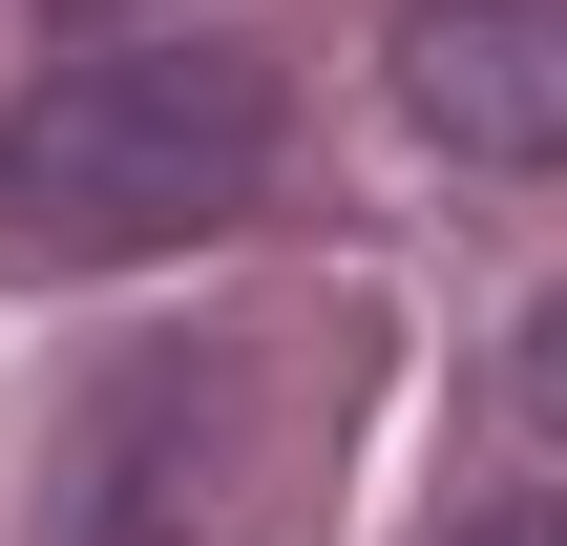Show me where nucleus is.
<instances>
[{
    "label": "nucleus",
    "instance_id": "f03ea898",
    "mask_svg": "<svg viewBox=\"0 0 567 546\" xmlns=\"http://www.w3.org/2000/svg\"><path fill=\"white\" fill-rule=\"evenodd\" d=\"M274 526H295V400L252 337H147L63 421L42 546H274Z\"/></svg>",
    "mask_w": 567,
    "mask_h": 546
},
{
    "label": "nucleus",
    "instance_id": "f257e3e1",
    "mask_svg": "<svg viewBox=\"0 0 567 546\" xmlns=\"http://www.w3.org/2000/svg\"><path fill=\"white\" fill-rule=\"evenodd\" d=\"M274 63L252 42H84L0 105V231L21 253H189L274 189Z\"/></svg>",
    "mask_w": 567,
    "mask_h": 546
},
{
    "label": "nucleus",
    "instance_id": "7ed1b4c3",
    "mask_svg": "<svg viewBox=\"0 0 567 546\" xmlns=\"http://www.w3.org/2000/svg\"><path fill=\"white\" fill-rule=\"evenodd\" d=\"M379 84L442 168H567V0H400Z\"/></svg>",
    "mask_w": 567,
    "mask_h": 546
},
{
    "label": "nucleus",
    "instance_id": "20e7f679",
    "mask_svg": "<svg viewBox=\"0 0 567 546\" xmlns=\"http://www.w3.org/2000/svg\"><path fill=\"white\" fill-rule=\"evenodd\" d=\"M526 421H547V442H567V295H547V316H526Z\"/></svg>",
    "mask_w": 567,
    "mask_h": 546
},
{
    "label": "nucleus",
    "instance_id": "39448f33",
    "mask_svg": "<svg viewBox=\"0 0 567 546\" xmlns=\"http://www.w3.org/2000/svg\"><path fill=\"white\" fill-rule=\"evenodd\" d=\"M442 546H567V505H484V526H442Z\"/></svg>",
    "mask_w": 567,
    "mask_h": 546
}]
</instances>
